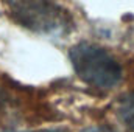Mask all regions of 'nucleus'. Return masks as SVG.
<instances>
[{
    "mask_svg": "<svg viewBox=\"0 0 134 132\" xmlns=\"http://www.w3.org/2000/svg\"><path fill=\"white\" fill-rule=\"evenodd\" d=\"M83 132H114L111 131V129H108V128H89V129H84Z\"/></svg>",
    "mask_w": 134,
    "mask_h": 132,
    "instance_id": "obj_4",
    "label": "nucleus"
},
{
    "mask_svg": "<svg viewBox=\"0 0 134 132\" xmlns=\"http://www.w3.org/2000/svg\"><path fill=\"white\" fill-rule=\"evenodd\" d=\"M119 115L123 123L134 132V93H128L119 103Z\"/></svg>",
    "mask_w": 134,
    "mask_h": 132,
    "instance_id": "obj_3",
    "label": "nucleus"
},
{
    "mask_svg": "<svg viewBox=\"0 0 134 132\" xmlns=\"http://www.w3.org/2000/svg\"><path fill=\"white\" fill-rule=\"evenodd\" d=\"M8 14L36 33H56L69 27V16L52 0H6Z\"/></svg>",
    "mask_w": 134,
    "mask_h": 132,
    "instance_id": "obj_2",
    "label": "nucleus"
},
{
    "mask_svg": "<svg viewBox=\"0 0 134 132\" xmlns=\"http://www.w3.org/2000/svg\"><path fill=\"white\" fill-rule=\"evenodd\" d=\"M70 61L80 79L98 89H111L122 78L119 62L106 50L97 45H75L70 50Z\"/></svg>",
    "mask_w": 134,
    "mask_h": 132,
    "instance_id": "obj_1",
    "label": "nucleus"
}]
</instances>
